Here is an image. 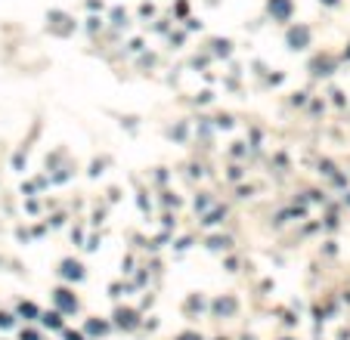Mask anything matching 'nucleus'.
Instances as JSON below:
<instances>
[{
	"label": "nucleus",
	"instance_id": "1",
	"mask_svg": "<svg viewBox=\"0 0 350 340\" xmlns=\"http://www.w3.org/2000/svg\"><path fill=\"white\" fill-rule=\"evenodd\" d=\"M56 303L62 306V309H74V306H78V303H74V297L68 294V291H56Z\"/></svg>",
	"mask_w": 350,
	"mask_h": 340
},
{
	"label": "nucleus",
	"instance_id": "2",
	"mask_svg": "<svg viewBox=\"0 0 350 340\" xmlns=\"http://www.w3.org/2000/svg\"><path fill=\"white\" fill-rule=\"evenodd\" d=\"M62 272H65L68 278H72V275H74V278H81V266H78V263H65V269H62Z\"/></svg>",
	"mask_w": 350,
	"mask_h": 340
},
{
	"label": "nucleus",
	"instance_id": "3",
	"mask_svg": "<svg viewBox=\"0 0 350 340\" xmlns=\"http://www.w3.org/2000/svg\"><path fill=\"white\" fill-rule=\"evenodd\" d=\"M118 322H121V325H127V328H130V325H133V312H130V309H127V312L121 309V312H118Z\"/></svg>",
	"mask_w": 350,
	"mask_h": 340
},
{
	"label": "nucleus",
	"instance_id": "4",
	"mask_svg": "<svg viewBox=\"0 0 350 340\" xmlns=\"http://www.w3.org/2000/svg\"><path fill=\"white\" fill-rule=\"evenodd\" d=\"M44 322H47V325H53V328H59V316H56V312H53V316H47Z\"/></svg>",
	"mask_w": 350,
	"mask_h": 340
},
{
	"label": "nucleus",
	"instance_id": "5",
	"mask_svg": "<svg viewBox=\"0 0 350 340\" xmlns=\"http://www.w3.org/2000/svg\"><path fill=\"white\" fill-rule=\"evenodd\" d=\"M177 340H202V337H199V334H192V331H186V334H180Z\"/></svg>",
	"mask_w": 350,
	"mask_h": 340
},
{
	"label": "nucleus",
	"instance_id": "6",
	"mask_svg": "<svg viewBox=\"0 0 350 340\" xmlns=\"http://www.w3.org/2000/svg\"><path fill=\"white\" fill-rule=\"evenodd\" d=\"M22 340H37V334H34V331H25V334H22Z\"/></svg>",
	"mask_w": 350,
	"mask_h": 340
},
{
	"label": "nucleus",
	"instance_id": "7",
	"mask_svg": "<svg viewBox=\"0 0 350 340\" xmlns=\"http://www.w3.org/2000/svg\"><path fill=\"white\" fill-rule=\"evenodd\" d=\"M68 340H84L81 334H72V331H68Z\"/></svg>",
	"mask_w": 350,
	"mask_h": 340
}]
</instances>
